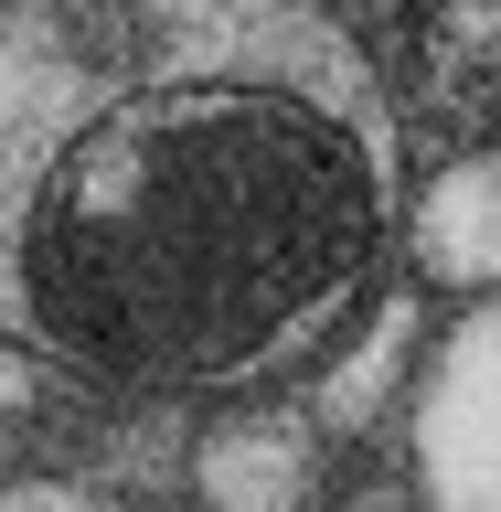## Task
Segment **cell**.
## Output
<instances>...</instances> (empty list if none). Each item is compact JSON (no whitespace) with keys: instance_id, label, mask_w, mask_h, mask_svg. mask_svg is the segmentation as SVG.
Listing matches in <instances>:
<instances>
[{"instance_id":"4","label":"cell","mask_w":501,"mask_h":512,"mask_svg":"<svg viewBox=\"0 0 501 512\" xmlns=\"http://www.w3.org/2000/svg\"><path fill=\"white\" fill-rule=\"evenodd\" d=\"M416 267H427V288H501V150H470L427 182Z\"/></svg>"},{"instance_id":"1","label":"cell","mask_w":501,"mask_h":512,"mask_svg":"<svg viewBox=\"0 0 501 512\" xmlns=\"http://www.w3.org/2000/svg\"><path fill=\"white\" fill-rule=\"evenodd\" d=\"M395 160L342 11H0V331L118 384L256 374L374 267Z\"/></svg>"},{"instance_id":"3","label":"cell","mask_w":501,"mask_h":512,"mask_svg":"<svg viewBox=\"0 0 501 512\" xmlns=\"http://www.w3.org/2000/svg\"><path fill=\"white\" fill-rule=\"evenodd\" d=\"M192 502L203 512H310L320 502V448L299 416H224L192 448Z\"/></svg>"},{"instance_id":"2","label":"cell","mask_w":501,"mask_h":512,"mask_svg":"<svg viewBox=\"0 0 501 512\" xmlns=\"http://www.w3.org/2000/svg\"><path fill=\"white\" fill-rule=\"evenodd\" d=\"M416 480L427 512H501V299H480L448 331L416 395Z\"/></svg>"},{"instance_id":"6","label":"cell","mask_w":501,"mask_h":512,"mask_svg":"<svg viewBox=\"0 0 501 512\" xmlns=\"http://www.w3.org/2000/svg\"><path fill=\"white\" fill-rule=\"evenodd\" d=\"M448 43H501V11H438Z\"/></svg>"},{"instance_id":"5","label":"cell","mask_w":501,"mask_h":512,"mask_svg":"<svg viewBox=\"0 0 501 512\" xmlns=\"http://www.w3.org/2000/svg\"><path fill=\"white\" fill-rule=\"evenodd\" d=\"M0 512H128V502H96V491H75V480H11Z\"/></svg>"}]
</instances>
